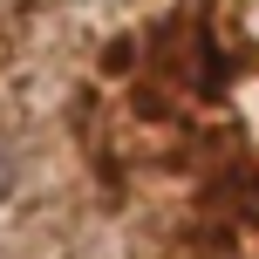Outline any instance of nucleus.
<instances>
[{
	"instance_id": "obj_1",
	"label": "nucleus",
	"mask_w": 259,
	"mask_h": 259,
	"mask_svg": "<svg viewBox=\"0 0 259 259\" xmlns=\"http://www.w3.org/2000/svg\"><path fill=\"white\" fill-rule=\"evenodd\" d=\"M0 184H7V164H0Z\"/></svg>"
}]
</instances>
